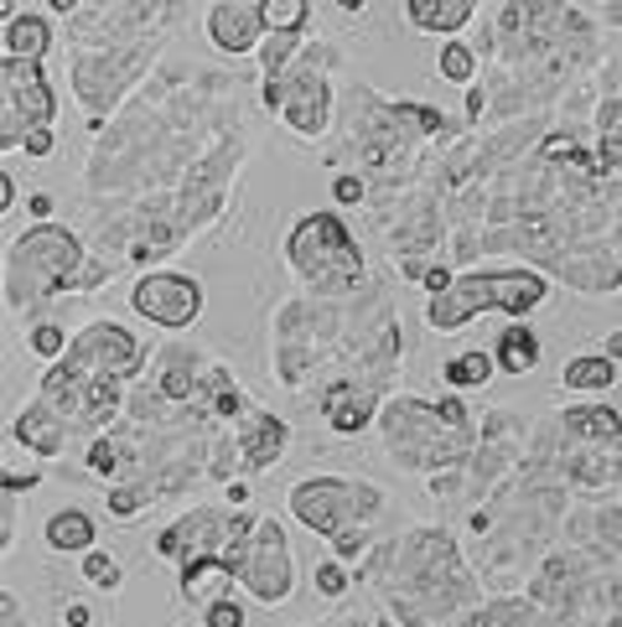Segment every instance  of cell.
Segmentation results:
<instances>
[{
	"label": "cell",
	"mask_w": 622,
	"mask_h": 627,
	"mask_svg": "<svg viewBox=\"0 0 622 627\" xmlns=\"http://www.w3.org/2000/svg\"><path fill=\"white\" fill-rule=\"evenodd\" d=\"M17 208V182H11V171H0V213H11Z\"/></svg>",
	"instance_id": "cell-39"
},
{
	"label": "cell",
	"mask_w": 622,
	"mask_h": 627,
	"mask_svg": "<svg viewBox=\"0 0 622 627\" xmlns=\"http://www.w3.org/2000/svg\"><path fill=\"white\" fill-rule=\"evenodd\" d=\"M265 109L286 119L296 136H321L333 115V88L317 68L281 73V78H265Z\"/></svg>",
	"instance_id": "cell-10"
},
{
	"label": "cell",
	"mask_w": 622,
	"mask_h": 627,
	"mask_svg": "<svg viewBox=\"0 0 622 627\" xmlns=\"http://www.w3.org/2000/svg\"><path fill=\"white\" fill-rule=\"evenodd\" d=\"M0 607H6V627H21V612H17V596L6 592V596H0Z\"/></svg>",
	"instance_id": "cell-40"
},
{
	"label": "cell",
	"mask_w": 622,
	"mask_h": 627,
	"mask_svg": "<svg viewBox=\"0 0 622 627\" xmlns=\"http://www.w3.org/2000/svg\"><path fill=\"white\" fill-rule=\"evenodd\" d=\"M52 11H57V17H63V11H73V6H78V0H48Z\"/></svg>",
	"instance_id": "cell-44"
},
{
	"label": "cell",
	"mask_w": 622,
	"mask_h": 627,
	"mask_svg": "<svg viewBox=\"0 0 622 627\" xmlns=\"http://www.w3.org/2000/svg\"><path fill=\"white\" fill-rule=\"evenodd\" d=\"M119 467H125L119 442H94V446H88V472H94V477H115Z\"/></svg>",
	"instance_id": "cell-28"
},
{
	"label": "cell",
	"mask_w": 622,
	"mask_h": 627,
	"mask_svg": "<svg viewBox=\"0 0 622 627\" xmlns=\"http://www.w3.org/2000/svg\"><path fill=\"white\" fill-rule=\"evenodd\" d=\"M421 280H425V290H431V296H441V290L452 286L456 275L452 270H441V265H431V270H421Z\"/></svg>",
	"instance_id": "cell-38"
},
{
	"label": "cell",
	"mask_w": 622,
	"mask_h": 627,
	"mask_svg": "<svg viewBox=\"0 0 622 627\" xmlns=\"http://www.w3.org/2000/svg\"><path fill=\"white\" fill-rule=\"evenodd\" d=\"M333 550H337V560H354V555H363V529H348V534H337V540H333Z\"/></svg>",
	"instance_id": "cell-35"
},
{
	"label": "cell",
	"mask_w": 622,
	"mask_h": 627,
	"mask_svg": "<svg viewBox=\"0 0 622 627\" xmlns=\"http://www.w3.org/2000/svg\"><path fill=\"white\" fill-rule=\"evenodd\" d=\"M67 342H73V338H63V327H52V322L32 327V353H42V358H63Z\"/></svg>",
	"instance_id": "cell-30"
},
{
	"label": "cell",
	"mask_w": 622,
	"mask_h": 627,
	"mask_svg": "<svg viewBox=\"0 0 622 627\" xmlns=\"http://www.w3.org/2000/svg\"><path fill=\"white\" fill-rule=\"evenodd\" d=\"M493 369H498V358L483 353V348H472V353L446 358V384H452V390H483L493 379Z\"/></svg>",
	"instance_id": "cell-23"
},
{
	"label": "cell",
	"mask_w": 622,
	"mask_h": 627,
	"mask_svg": "<svg viewBox=\"0 0 622 627\" xmlns=\"http://www.w3.org/2000/svg\"><path fill=\"white\" fill-rule=\"evenodd\" d=\"M239 586L254 596V602H265V607H281L296 586V565H291V544H286V529L275 524V519H260L254 524V540L244 550V565H239Z\"/></svg>",
	"instance_id": "cell-9"
},
{
	"label": "cell",
	"mask_w": 622,
	"mask_h": 627,
	"mask_svg": "<svg viewBox=\"0 0 622 627\" xmlns=\"http://www.w3.org/2000/svg\"><path fill=\"white\" fill-rule=\"evenodd\" d=\"M192 373H198V363H192L182 348H171V353H167V373H161V394H167V400H198L202 379H192Z\"/></svg>",
	"instance_id": "cell-25"
},
{
	"label": "cell",
	"mask_w": 622,
	"mask_h": 627,
	"mask_svg": "<svg viewBox=\"0 0 622 627\" xmlns=\"http://www.w3.org/2000/svg\"><path fill=\"white\" fill-rule=\"evenodd\" d=\"M208 627H244V607L223 596V602H213V607H208Z\"/></svg>",
	"instance_id": "cell-33"
},
{
	"label": "cell",
	"mask_w": 622,
	"mask_h": 627,
	"mask_svg": "<svg viewBox=\"0 0 622 627\" xmlns=\"http://www.w3.org/2000/svg\"><path fill=\"white\" fill-rule=\"evenodd\" d=\"M260 17H265V32L302 36L312 21V0H260Z\"/></svg>",
	"instance_id": "cell-24"
},
{
	"label": "cell",
	"mask_w": 622,
	"mask_h": 627,
	"mask_svg": "<svg viewBox=\"0 0 622 627\" xmlns=\"http://www.w3.org/2000/svg\"><path fill=\"white\" fill-rule=\"evenodd\" d=\"M317 592L321 596H342V592H348V571H342V560L317 565Z\"/></svg>",
	"instance_id": "cell-32"
},
{
	"label": "cell",
	"mask_w": 622,
	"mask_h": 627,
	"mask_svg": "<svg viewBox=\"0 0 622 627\" xmlns=\"http://www.w3.org/2000/svg\"><path fill=\"white\" fill-rule=\"evenodd\" d=\"M48 550L57 555H88L94 550V519L84 509H63L48 519Z\"/></svg>",
	"instance_id": "cell-19"
},
{
	"label": "cell",
	"mask_w": 622,
	"mask_h": 627,
	"mask_svg": "<svg viewBox=\"0 0 622 627\" xmlns=\"http://www.w3.org/2000/svg\"><path fill=\"white\" fill-rule=\"evenodd\" d=\"M130 306L156 327H171V332H182V327L198 322L202 311V286L192 275H177V270H156V275H140L130 290Z\"/></svg>",
	"instance_id": "cell-11"
},
{
	"label": "cell",
	"mask_w": 622,
	"mask_h": 627,
	"mask_svg": "<svg viewBox=\"0 0 622 627\" xmlns=\"http://www.w3.org/2000/svg\"><path fill=\"white\" fill-rule=\"evenodd\" d=\"M550 296L539 270H483V275H456L452 286L425 301V322L436 332H456L483 311H504V317H529L539 301Z\"/></svg>",
	"instance_id": "cell-2"
},
{
	"label": "cell",
	"mask_w": 622,
	"mask_h": 627,
	"mask_svg": "<svg viewBox=\"0 0 622 627\" xmlns=\"http://www.w3.org/2000/svg\"><path fill=\"white\" fill-rule=\"evenodd\" d=\"M52 115H57V94L48 73L32 57H6L0 63V146L6 151L27 146V136L52 125Z\"/></svg>",
	"instance_id": "cell-7"
},
{
	"label": "cell",
	"mask_w": 622,
	"mask_h": 627,
	"mask_svg": "<svg viewBox=\"0 0 622 627\" xmlns=\"http://www.w3.org/2000/svg\"><path fill=\"white\" fill-rule=\"evenodd\" d=\"M291 513L302 519L312 534H348V529H363L379 513V488L369 482H348V477H306L291 488Z\"/></svg>",
	"instance_id": "cell-6"
},
{
	"label": "cell",
	"mask_w": 622,
	"mask_h": 627,
	"mask_svg": "<svg viewBox=\"0 0 622 627\" xmlns=\"http://www.w3.org/2000/svg\"><path fill=\"white\" fill-rule=\"evenodd\" d=\"M88 270V255L78 234L63 223H36L6 249V301L27 306L42 296L78 290V275Z\"/></svg>",
	"instance_id": "cell-1"
},
{
	"label": "cell",
	"mask_w": 622,
	"mask_h": 627,
	"mask_svg": "<svg viewBox=\"0 0 622 627\" xmlns=\"http://www.w3.org/2000/svg\"><path fill=\"white\" fill-rule=\"evenodd\" d=\"M52 47V21L42 17H11L6 21V57H42Z\"/></svg>",
	"instance_id": "cell-22"
},
{
	"label": "cell",
	"mask_w": 622,
	"mask_h": 627,
	"mask_svg": "<svg viewBox=\"0 0 622 627\" xmlns=\"http://www.w3.org/2000/svg\"><path fill=\"white\" fill-rule=\"evenodd\" d=\"M566 390H581V394H602L618 384V363L607 353H581L566 363V379H560Z\"/></svg>",
	"instance_id": "cell-21"
},
{
	"label": "cell",
	"mask_w": 622,
	"mask_h": 627,
	"mask_svg": "<svg viewBox=\"0 0 622 627\" xmlns=\"http://www.w3.org/2000/svg\"><path fill=\"white\" fill-rule=\"evenodd\" d=\"M42 400H48L63 421L104 425V421H115L119 379H99V373L78 369L73 358H52V369L42 373Z\"/></svg>",
	"instance_id": "cell-8"
},
{
	"label": "cell",
	"mask_w": 622,
	"mask_h": 627,
	"mask_svg": "<svg viewBox=\"0 0 622 627\" xmlns=\"http://www.w3.org/2000/svg\"><path fill=\"white\" fill-rule=\"evenodd\" d=\"M441 78L472 84V78H477V52H472L467 42H446V47H441Z\"/></svg>",
	"instance_id": "cell-26"
},
{
	"label": "cell",
	"mask_w": 622,
	"mask_h": 627,
	"mask_svg": "<svg viewBox=\"0 0 622 627\" xmlns=\"http://www.w3.org/2000/svg\"><path fill=\"white\" fill-rule=\"evenodd\" d=\"M286 442H291V425L265 415V410H244V421H239V431H234V446H239V457H244L250 472L275 467L281 451H286Z\"/></svg>",
	"instance_id": "cell-14"
},
{
	"label": "cell",
	"mask_w": 622,
	"mask_h": 627,
	"mask_svg": "<svg viewBox=\"0 0 622 627\" xmlns=\"http://www.w3.org/2000/svg\"><path fill=\"white\" fill-rule=\"evenodd\" d=\"M260 32H265V17H260V0H219L213 11H208V36H213V47L239 57V52H254L260 47Z\"/></svg>",
	"instance_id": "cell-13"
},
{
	"label": "cell",
	"mask_w": 622,
	"mask_h": 627,
	"mask_svg": "<svg viewBox=\"0 0 622 627\" xmlns=\"http://www.w3.org/2000/svg\"><path fill=\"white\" fill-rule=\"evenodd\" d=\"M291 270L302 275L317 296H348L363 280V255H358L348 223L337 213H306L286 238Z\"/></svg>",
	"instance_id": "cell-4"
},
{
	"label": "cell",
	"mask_w": 622,
	"mask_h": 627,
	"mask_svg": "<svg viewBox=\"0 0 622 627\" xmlns=\"http://www.w3.org/2000/svg\"><path fill=\"white\" fill-rule=\"evenodd\" d=\"M333 198H337L342 208L363 203V182H358V177H337V182H333Z\"/></svg>",
	"instance_id": "cell-34"
},
{
	"label": "cell",
	"mask_w": 622,
	"mask_h": 627,
	"mask_svg": "<svg viewBox=\"0 0 622 627\" xmlns=\"http://www.w3.org/2000/svg\"><path fill=\"white\" fill-rule=\"evenodd\" d=\"M493 358H498V369H504V373H514V379H519V373H529L539 363V338L524 322H514V327H504V332H498V342H493Z\"/></svg>",
	"instance_id": "cell-20"
},
{
	"label": "cell",
	"mask_w": 622,
	"mask_h": 627,
	"mask_svg": "<svg viewBox=\"0 0 622 627\" xmlns=\"http://www.w3.org/2000/svg\"><path fill=\"white\" fill-rule=\"evenodd\" d=\"M63 358H73L78 369L99 373V379H119V384H125V379L146 363V348H140V338H130L119 322H88L78 338L67 342Z\"/></svg>",
	"instance_id": "cell-12"
},
{
	"label": "cell",
	"mask_w": 622,
	"mask_h": 627,
	"mask_svg": "<svg viewBox=\"0 0 622 627\" xmlns=\"http://www.w3.org/2000/svg\"><path fill=\"white\" fill-rule=\"evenodd\" d=\"M84 576L94 581V586H104V592H115V586H119V565L104 555V550H88V555H84Z\"/></svg>",
	"instance_id": "cell-29"
},
{
	"label": "cell",
	"mask_w": 622,
	"mask_h": 627,
	"mask_svg": "<svg viewBox=\"0 0 622 627\" xmlns=\"http://www.w3.org/2000/svg\"><path fill=\"white\" fill-rule=\"evenodd\" d=\"M560 431L571 442H607L612 451H622V415L607 405H576L560 415Z\"/></svg>",
	"instance_id": "cell-18"
},
{
	"label": "cell",
	"mask_w": 622,
	"mask_h": 627,
	"mask_svg": "<svg viewBox=\"0 0 622 627\" xmlns=\"http://www.w3.org/2000/svg\"><path fill=\"white\" fill-rule=\"evenodd\" d=\"M11 436H17L27 451H36V457H57V451H63V442H67L63 415H57V410H52L42 394H36V405H27L17 421H11Z\"/></svg>",
	"instance_id": "cell-16"
},
{
	"label": "cell",
	"mask_w": 622,
	"mask_h": 627,
	"mask_svg": "<svg viewBox=\"0 0 622 627\" xmlns=\"http://www.w3.org/2000/svg\"><path fill=\"white\" fill-rule=\"evenodd\" d=\"M337 6H342V11H348V17H358V11H363V6H369V0H337Z\"/></svg>",
	"instance_id": "cell-43"
},
{
	"label": "cell",
	"mask_w": 622,
	"mask_h": 627,
	"mask_svg": "<svg viewBox=\"0 0 622 627\" xmlns=\"http://www.w3.org/2000/svg\"><path fill=\"white\" fill-rule=\"evenodd\" d=\"M404 17L425 36H456L477 17V0H404Z\"/></svg>",
	"instance_id": "cell-17"
},
{
	"label": "cell",
	"mask_w": 622,
	"mask_h": 627,
	"mask_svg": "<svg viewBox=\"0 0 622 627\" xmlns=\"http://www.w3.org/2000/svg\"><path fill=\"white\" fill-rule=\"evenodd\" d=\"M140 509H146V488H115L109 492V513H115V519H135Z\"/></svg>",
	"instance_id": "cell-31"
},
{
	"label": "cell",
	"mask_w": 622,
	"mask_h": 627,
	"mask_svg": "<svg viewBox=\"0 0 622 627\" xmlns=\"http://www.w3.org/2000/svg\"><path fill=\"white\" fill-rule=\"evenodd\" d=\"M254 524L250 513H223V509H198L187 513L182 524H171L161 534V555L182 565V586L192 592L202 581V571H223V576H239L244 565V550L254 540Z\"/></svg>",
	"instance_id": "cell-3"
},
{
	"label": "cell",
	"mask_w": 622,
	"mask_h": 627,
	"mask_svg": "<svg viewBox=\"0 0 622 627\" xmlns=\"http://www.w3.org/2000/svg\"><path fill=\"white\" fill-rule=\"evenodd\" d=\"M607 358H612V363H622V332H607Z\"/></svg>",
	"instance_id": "cell-42"
},
{
	"label": "cell",
	"mask_w": 622,
	"mask_h": 627,
	"mask_svg": "<svg viewBox=\"0 0 622 627\" xmlns=\"http://www.w3.org/2000/svg\"><path fill=\"white\" fill-rule=\"evenodd\" d=\"M67 627H88V607H84V602H73V607H67Z\"/></svg>",
	"instance_id": "cell-41"
},
{
	"label": "cell",
	"mask_w": 622,
	"mask_h": 627,
	"mask_svg": "<svg viewBox=\"0 0 622 627\" xmlns=\"http://www.w3.org/2000/svg\"><path fill=\"white\" fill-rule=\"evenodd\" d=\"M321 415H327V425L337 436H358L373 421V390L369 384H354V379H337L327 390V400H321Z\"/></svg>",
	"instance_id": "cell-15"
},
{
	"label": "cell",
	"mask_w": 622,
	"mask_h": 627,
	"mask_svg": "<svg viewBox=\"0 0 622 627\" xmlns=\"http://www.w3.org/2000/svg\"><path fill=\"white\" fill-rule=\"evenodd\" d=\"M0 488H6V498H17V492H32V488H36V472H6V477H0Z\"/></svg>",
	"instance_id": "cell-37"
},
{
	"label": "cell",
	"mask_w": 622,
	"mask_h": 627,
	"mask_svg": "<svg viewBox=\"0 0 622 627\" xmlns=\"http://www.w3.org/2000/svg\"><path fill=\"white\" fill-rule=\"evenodd\" d=\"M52 146H57L52 125H42V130H32V136H27V156H52Z\"/></svg>",
	"instance_id": "cell-36"
},
{
	"label": "cell",
	"mask_w": 622,
	"mask_h": 627,
	"mask_svg": "<svg viewBox=\"0 0 622 627\" xmlns=\"http://www.w3.org/2000/svg\"><path fill=\"white\" fill-rule=\"evenodd\" d=\"M379 425H384L389 451H394L404 467H415V472L462 461V451H467V442H472V431L452 425L441 415V405H421V400H389Z\"/></svg>",
	"instance_id": "cell-5"
},
{
	"label": "cell",
	"mask_w": 622,
	"mask_h": 627,
	"mask_svg": "<svg viewBox=\"0 0 622 627\" xmlns=\"http://www.w3.org/2000/svg\"><path fill=\"white\" fill-rule=\"evenodd\" d=\"M291 57H296V36L286 32H270V42L260 47V63H265V78H281L291 68Z\"/></svg>",
	"instance_id": "cell-27"
}]
</instances>
